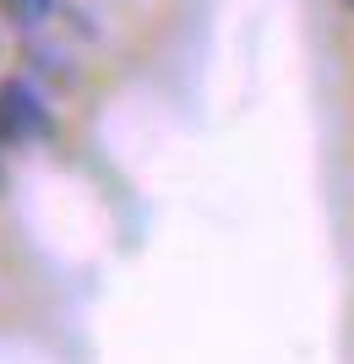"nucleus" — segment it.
I'll use <instances>...</instances> for the list:
<instances>
[{
	"mask_svg": "<svg viewBox=\"0 0 354 364\" xmlns=\"http://www.w3.org/2000/svg\"><path fill=\"white\" fill-rule=\"evenodd\" d=\"M0 11H11L16 22H38V16L55 11V0H0Z\"/></svg>",
	"mask_w": 354,
	"mask_h": 364,
	"instance_id": "nucleus-2",
	"label": "nucleus"
},
{
	"mask_svg": "<svg viewBox=\"0 0 354 364\" xmlns=\"http://www.w3.org/2000/svg\"><path fill=\"white\" fill-rule=\"evenodd\" d=\"M0 104H6V114L16 120L22 141H49L55 136V114H49L44 92L33 87L28 76H6V82H0Z\"/></svg>",
	"mask_w": 354,
	"mask_h": 364,
	"instance_id": "nucleus-1",
	"label": "nucleus"
},
{
	"mask_svg": "<svg viewBox=\"0 0 354 364\" xmlns=\"http://www.w3.org/2000/svg\"><path fill=\"white\" fill-rule=\"evenodd\" d=\"M343 6H349V11H354V0H343Z\"/></svg>",
	"mask_w": 354,
	"mask_h": 364,
	"instance_id": "nucleus-5",
	"label": "nucleus"
},
{
	"mask_svg": "<svg viewBox=\"0 0 354 364\" xmlns=\"http://www.w3.org/2000/svg\"><path fill=\"white\" fill-rule=\"evenodd\" d=\"M0 191H6V168H0Z\"/></svg>",
	"mask_w": 354,
	"mask_h": 364,
	"instance_id": "nucleus-4",
	"label": "nucleus"
},
{
	"mask_svg": "<svg viewBox=\"0 0 354 364\" xmlns=\"http://www.w3.org/2000/svg\"><path fill=\"white\" fill-rule=\"evenodd\" d=\"M22 141V131H16V120L6 114V104H0V147H16Z\"/></svg>",
	"mask_w": 354,
	"mask_h": 364,
	"instance_id": "nucleus-3",
	"label": "nucleus"
}]
</instances>
